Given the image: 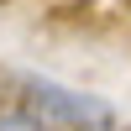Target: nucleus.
<instances>
[{
  "instance_id": "f257e3e1",
  "label": "nucleus",
  "mask_w": 131,
  "mask_h": 131,
  "mask_svg": "<svg viewBox=\"0 0 131 131\" xmlns=\"http://www.w3.org/2000/svg\"><path fill=\"white\" fill-rule=\"evenodd\" d=\"M31 100L47 121L68 126V131H110L115 126V110L94 94H79V89H63L52 79H31Z\"/></svg>"
},
{
  "instance_id": "f03ea898",
  "label": "nucleus",
  "mask_w": 131,
  "mask_h": 131,
  "mask_svg": "<svg viewBox=\"0 0 131 131\" xmlns=\"http://www.w3.org/2000/svg\"><path fill=\"white\" fill-rule=\"evenodd\" d=\"M0 131H47V121H31V115H0Z\"/></svg>"
}]
</instances>
